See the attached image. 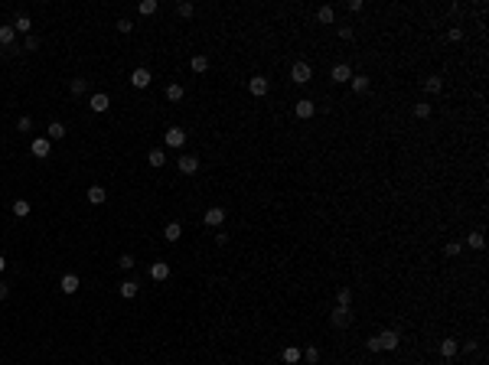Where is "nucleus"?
<instances>
[{"mask_svg":"<svg viewBox=\"0 0 489 365\" xmlns=\"http://www.w3.org/2000/svg\"><path fill=\"white\" fill-rule=\"evenodd\" d=\"M163 140H166V147H173V150H183V144H186V130H183V128H166Z\"/></svg>","mask_w":489,"mask_h":365,"instance_id":"1","label":"nucleus"},{"mask_svg":"<svg viewBox=\"0 0 489 365\" xmlns=\"http://www.w3.org/2000/svg\"><path fill=\"white\" fill-rule=\"evenodd\" d=\"M290 78L297 82V85H307L310 78H313V69L307 62H293V69H290Z\"/></svg>","mask_w":489,"mask_h":365,"instance_id":"2","label":"nucleus"},{"mask_svg":"<svg viewBox=\"0 0 489 365\" xmlns=\"http://www.w3.org/2000/svg\"><path fill=\"white\" fill-rule=\"evenodd\" d=\"M268 88H271V82H268L264 75H254V78L248 82V91H251L254 98H264V95H268Z\"/></svg>","mask_w":489,"mask_h":365,"instance_id":"3","label":"nucleus"},{"mask_svg":"<svg viewBox=\"0 0 489 365\" xmlns=\"http://www.w3.org/2000/svg\"><path fill=\"white\" fill-rule=\"evenodd\" d=\"M313 111H316V105L310 101V98H300V101L293 105V114H297V118H304V121L313 118Z\"/></svg>","mask_w":489,"mask_h":365,"instance_id":"4","label":"nucleus"},{"mask_svg":"<svg viewBox=\"0 0 489 365\" xmlns=\"http://www.w3.org/2000/svg\"><path fill=\"white\" fill-rule=\"evenodd\" d=\"M329 323H333V326H339V329H343V326H349V323H352L349 307H336V310H333V316H329Z\"/></svg>","mask_w":489,"mask_h":365,"instance_id":"5","label":"nucleus"},{"mask_svg":"<svg viewBox=\"0 0 489 365\" xmlns=\"http://www.w3.org/2000/svg\"><path fill=\"white\" fill-rule=\"evenodd\" d=\"M166 277H170V264H166V261H153L150 264V280L160 284V280H166Z\"/></svg>","mask_w":489,"mask_h":365,"instance_id":"6","label":"nucleus"},{"mask_svg":"<svg viewBox=\"0 0 489 365\" xmlns=\"http://www.w3.org/2000/svg\"><path fill=\"white\" fill-rule=\"evenodd\" d=\"M30 150H33V157H49V150H53V140H49V137H36Z\"/></svg>","mask_w":489,"mask_h":365,"instance_id":"7","label":"nucleus"},{"mask_svg":"<svg viewBox=\"0 0 489 365\" xmlns=\"http://www.w3.org/2000/svg\"><path fill=\"white\" fill-rule=\"evenodd\" d=\"M150 72H147V69H134V72H130V85H134V88H147V85H150Z\"/></svg>","mask_w":489,"mask_h":365,"instance_id":"8","label":"nucleus"},{"mask_svg":"<svg viewBox=\"0 0 489 365\" xmlns=\"http://www.w3.org/2000/svg\"><path fill=\"white\" fill-rule=\"evenodd\" d=\"M222 222H225V209H218V205L216 209H206V225L209 228H218Z\"/></svg>","mask_w":489,"mask_h":365,"instance_id":"9","label":"nucleus"},{"mask_svg":"<svg viewBox=\"0 0 489 365\" xmlns=\"http://www.w3.org/2000/svg\"><path fill=\"white\" fill-rule=\"evenodd\" d=\"M381 339V349H398V343H401V336L395 333V329H385V333H379Z\"/></svg>","mask_w":489,"mask_h":365,"instance_id":"10","label":"nucleus"},{"mask_svg":"<svg viewBox=\"0 0 489 365\" xmlns=\"http://www.w3.org/2000/svg\"><path fill=\"white\" fill-rule=\"evenodd\" d=\"M199 170V157H180V173L183 176H193Z\"/></svg>","mask_w":489,"mask_h":365,"instance_id":"11","label":"nucleus"},{"mask_svg":"<svg viewBox=\"0 0 489 365\" xmlns=\"http://www.w3.org/2000/svg\"><path fill=\"white\" fill-rule=\"evenodd\" d=\"M349 78H352V69H349L346 62L333 65V82H339V85H343V82H349Z\"/></svg>","mask_w":489,"mask_h":365,"instance_id":"12","label":"nucleus"},{"mask_svg":"<svg viewBox=\"0 0 489 365\" xmlns=\"http://www.w3.org/2000/svg\"><path fill=\"white\" fill-rule=\"evenodd\" d=\"M108 108H111V98L108 95H91V111H95V114H105Z\"/></svg>","mask_w":489,"mask_h":365,"instance_id":"13","label":"nucleus"},{"mask_svg":"<svg viewBox=\"0 0 489 365\" xmlns=\"http://www.w3.org/2000/svg\"><path fill=\"white\" fill-rule=\"evenodd\" d=\"M46 137H49V140H62V137H65V124H62V121H49Z\"/></svg>","mask_w":489,"mask_h":365,"instance_id":"14","label":"nucleus"},{"mask_svg":"<svg viewBox=\"0 0 489 365\" xmlns=\"http://www.w3.org/2000/svg\"><path fill=\"white\" fill-rule=\"evenodd\" d=\"M163 238H166V241H180V238H183V225H180V222H170V225L163 228Z\"/></svg>","mask_w":489,"mask_h":365,"instance_id":"15","label":"nucleus"},{"mask_svg":"<svg viewBox=\"0 0 489 365\" xmlns=\"http://www.w3.org/2000/svg\"><path fill=\"white\" fill-rule=\"evenodd\" d=\"M59 287H62V293H78V277L75 274H65V277L59 280Z\"/></svg>","mask_w":489,"mask_h":365,"instance_id":"16","label":"nucleus"},{"mask_svg":"<svg viewBox=\"0 0 489 365\" xmlns=\"http://www.w3.org/2000/svg\"><path fill=\"white\" fill-rule=\"evenodd\" d=\"M105 199H108L105 186H91V189H88V202H91V205H101Z\"/></svg>","mask_w":489,"mask_h":365,"instance_id":"17","label":"nucleus"},{"mask_svg":"<svg viewBox=\"0 0 489 365\" xmlns=\"http://www.w3.org/2000/svg\"><path fill=\"white\" fill-rule=\"evenodd\" d=\"M424 88H427L431 95H440V91H444V78H440V75H427V82H424Z\"/></svg>","mask_w":489,"mask_h":365,"instance_id":"18","label":"nucleus"},{"mask_svg":"<svg viewBox=\"0 0 489 365\" xmlns=\"http://www.w3.org/2000/svg\"><path fill=\"white\" fill-rule=\"evenodd\" d=\"M333 20H336V10H333V7H320V10H316V23L329 26Z\"/></svg>","mask_w":489,"mask_h":365,"instance_id":"19","label":"nucleus"},{"mask_svg":"<svg viewBox=\"0 0 489 365\" xmlns=\"http://www.w3.org/2000/svg\"><path fill=\"white\" fill-rule=\"evenodd\" d=\"M456 352H460V346H456V339H444V343H440V355H444V359H453Z\"/></svg>","mask_w":489,"mask_h":365,"instance_id":"20","label":"nucleus"},{"mask_svg":"<svg viewBox=\"0 0 489 365\" xmlns=\"http://www.w3.org/2000/svg\"><path fill=\"white\" fill-rule=\"evenodd\" d=\"M349 82H352V91H356V95H365V91H369V78L365 75H352Z\"/></svg>","mask_w":489,"mask_h":365,"instance_id":"21","label":"nucleus"},{"mask_svg":"<svg viewBox=\"0 0 489 365\" xmlns=\"http://www.w3.org/2000/svg\"><path fill=\"white\" fill-rule=\"evenodd\" d=\"M121 297H124V300H134V297H137V280H124V284H121Z\"/></svg>","mask_w":489,"mask_h":365,"instance_id":"22","label":"nucleus"},{"mask_svg":"<svg viewBox=\"0 0 489 365\" xmlns=\"http://www.w3.org/2000/svg\"><path fill=\"white\" fill-rule=\"evenodd\" d=\"M13 39H17V30L13 26H0V46H13Z\"/></svg>","mask_w":489,"mask_h":365,"instance_id":"23","label":"nucleus"},{"mask_svg":"<svg viewBox=\"0 0 489 365\" xmlns=\"http://www.w3.org/2000/svg\"><path fill=\"white\" fill-rule=\"evenodd\" d=\"M281 359H284L287 365H297V362H300V349H293V346H287V349L281 352Z\"/></svg>","mask_w":489,"mask_h":365,"instance_id":"24","label":"nucleus"},{"mask_svg":"<svg viewBox=\"0 0 489 365\" xmlns=\"http://www.w3.org/2000/svg\"><path fill=\"white\" fill-rule=\"evenodd\" d=\"M147 163L157 170V166H163V163H166V153H163V150H150V153H147Z\"/></svg>","mask_w":489,"mask_h":365,"instance_id":"25","label":"nucleus"},{"mask_svg":"<svg viewBox=\"0 0 489 365\" xmlns=\"http://www.w3.org/2000/svg\"><path fill=\"white\" fill-rule=\"evenodd\" d=\"M13 215H17V219H26V215H30V202H26V199H17V202H13Z\"/></svg>","mask_w":489,"mask_h":365,"instance_id":"26","label":"nucleus"},{"mask_svg":"<svg viewBox=\"0 0 489 365\" xmlns=\"http://www.w3.org/2000/svg\"><path fill=\"white\" fill-rule=\"evenodd\" d=\"M30 26H33V20H30V17H23V13L13 20V30H17V33H30Z\"/></svg>","mask_w":489,"mask_h":365,"instance_id":"27","label":"nucleus"},{"mask_svg":"<svg viewBox=\"0 0 489 365\" xmlns=\"http://www.w3.org/2000/svg\"><path fill=\"white\" fill-rule=\"evenodd\" d=\"M467 245H470V248H476V251H479V248L486 245V238H483V232H470V235H467Z\"/></svg>","mask_w":489,"mask_h":365,"instance_id":"28","label":"nucleus"},{"mask_svg":"<svg viewBox=\"0 0 489 365\" xmlns=\"http://www.w3.org/2000/svg\"><path fill=\"white\" fill-rule=\"evenodd\" d=\"M349 300H352V290H349V287H339V290H336V307H349Z\"/></svg>","mask_w":489,"mask_h":365,"instance_id":"29","label":"nucleus"},{"mask_svg":"<svg viewBox=\"0 0 489 365\" xmlns=\"http://www.w3.org/2000/svg\"><path fill=\"white\" fill-rule=\"evenodd\" d=\"M85 88H88L85 78H72V82H69V91H72V95H85Z\"/></svg>","mask_w":489,"mask_h":365,"instance_id":"30","label":"nucleus"},{"mask_svg":"<svg viewBox=\"0 0 489 365\" xmlns=\"http://www.w3.org/2000/svg\"><path fill=\"white\" fill-rule=\"evenodd\" d=\"M189 65H193V72H206V69H209V55H193V62H189Z\"/></svg>","mask_w":489,"mask_h":365,"instance_id":"31","label":"nucleus"},{"mask_svg":"<svg viewBox=\"0 0 489 365\" xmlns=\"http://www.w3.org/2000/svg\"><path fill=\"white\" fill-rule=\"evenodd\" d=\"M166 98H170V101H183V85H176V82L166 85Z\"/></svg>","mask_w":489,"mask_h":365,"instance_id":"32","label":"nucleus"},{"mask_svg":"<svg viewBox=\"0 0 489 365\" xmlns=\"http://www.w3.org/2000/svg\"><path fill=\"white\" fill-rule=\"evenodd\" d=\"M137 10H141L144 17H153V13H157V0H141V7H137Z\"/></svg>","mask_w":489,"mask_h":365,"instance_id":"33","label":"nucleus"},{"mask_svg":"<svg viewBox=\"0 0 489 365\" xmlns=\"http://www.w3.org/2000/svg\"><path fill=\"white\" fill-rule=\"evenodd\" d=\"M176 13H180L183 20H186V17H193V3H186V0H180V3H176Z\"/></svg>","mask_w":489,"mask_h":365,"instance_id":"34","label":"nucleus"},{"mask_svg":"<svg viewBox=\"0 0 489 365\" xmlns=\"http://www.w3.org/2000/svg\"><path fill=\"white\" fill-rule=\"evenodd\" d=\"M447 39H450V43H460V39H463V30H460V26H450V30H447Z\"/></svg>","mask_w":489,"mask_h":365,"instance_id":"35","label":"nucleus"},{"mask_svg":"<svg viewBox=\"0 0 489 365\" xmlns=\"http://www.w3.org/2000/svg\"><path fill=\"white\" fill-rule=\"evenodd\" d=\"M414 118H431V105H414Z\"/></svg>","mask_w":489,"mask_h":365,"instance_id":"36","label":"nucleus"},{"mask_svg":"<svg viewBox=\"0 0 489 365\" xmlns=\"http://www.w3.org/2000/svg\"><path fill=\"white\" fill-rule=\"evenodd\" d=\"M444 255H447V258H456V255H460V245H456V241H447V245H444Z\"/></svg>","mask_w":489,"mask_h":365,"instance_id":"37","label":"nucleus"},{"mask_svg":"<svg viewBox=\"0 0 489 365\" xmlns=\"http://www.w3.org/2000/svg\"><path fill=\"white\" fill-rule=\"evenodd\" d=\"M118 268H121V271H130V268H134V258H130V255H121V258H118Z\"/></svg>","mask_w":489,"mask_h":365,"instance_id":"38","label":"nucleus"},{"mask_svg":"<svg viewBox=\"0 0 489 365\" xmlns=\"http://www.w3.org/2000/svg\"><path fill=\"white\" fill-rule=\"evenodd\" d=\"M365 346H369V352H381V339H379V336H372Z\"/></svg>","mask_w":489,"mask_h":365,"instance_id":"39","label":"nucleus"},{"mask_svg":"<svg viewBox=\"0 0 489 365\" xmlns=\"http://www.w3.org/2000/svg\"><path fill=\"white\" fill-rule=\"evenodd\" d=\"M130 30H134V23H130V20H118V33H124V36H127Z\"/></svg>","mask_w":489,"mask_h":365,"instance_id":"40","label":"nucleus"},{"mask_svg":"<svg viewBox=\"0 0 489 365\" xmlns=\"http://www.w3.org/2000/svg\"><path fill=\"white\" fill-rule=\"evenodd\" d=\"M17 128H20L23 134H26V130H33V118H20V121H17Z\"/></svg>","mask_w":489,"mask_h":365,"instance_id":"41","label":"nucleus"},{"mask_svg":"<svg viewBox=\"0 0 489 365\" xmlns=\"http://www.w3.org/2000/svg\"><path fill=\"white\" fill-rule=\"evenodd\" d=\"M39 49V39L36 36H26V53H36Z\"/></svg>","mask_w":489,"mask_h":365,"instance_id":"42","label":"nucleus"},{"mask_svg":"<svg viewBox=\"0 0 489 365\" xmlns=\"http://www.w3.org/2000/svg\"><path fill=\"white\" fill-rule=\"evenodd\" d=\"M307 359H310V362H316V359H320V349H316V346H310V349H307Z\"/></svg>","mask_w":489,"mask_h":365,"instance_id":"43","label":"nucleus"},{"mask_svg":"<svg viewBox=\"0 0 489 365\" xmlns=\"http://www.w3.org/2000/svg\"><path fill=\"white\" fill-rule=\"evenodd\" d=\"M339 39H352V26H339Z\"/></svg>","mask_w":489,"mask_h":365,"instance_id":"44","label":"nucleus"},{"mask_svg":"<svg viewBox=\"0 0 489 365\" xmlns=\"http://www.w3.org/2000/svg\"><path fill=\"white\" fill-rule=\"evenodd\" d=\"M7 293H10V290H7L3 284H0V300H7Z\"/></svg>","mask_w":489,"mask_h":365,"instance_id":"45","label":"nucleus"},{"mask_svg":"<svg viewBox=\"0 0 489 365\" xmlns=\"http://www.w3.org/2000/svg\"><path fill=\"white\" fill-rule=\"evenodd\" d=\"M3 271H7V258H0V274H3Z\"/></svg>","mask_w":489,"mask_h":365,"instance_id":"46","label":"nucleus"},{"mask_svg":"<svg viewBox=\"0 0 489 365\" xmlns=\"http://www.w3.org/2000/svg\"><path fill=\"white\" fill-rule=\"evenodd\" d=\"M359 365H365V362H359Z\"/></svg>","mask_w":489,"mask_h":365,"instance_id":"47","label":"nucleus"}]
</instances>
